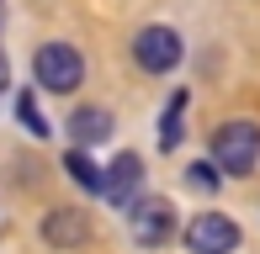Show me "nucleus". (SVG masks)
<instances>
[{
  "label": "nucleus",
  "instance_id": "obj_11",
  "mask_svg": "<svg viewBox=\"0 0 260 254\" xmlns=\"http://www.w3.org/2000/svg\"><path fill=\"white\" fill-rule=\"evenodd\" d=\"M16 111H21V122H27V133H38V138H48V122L38 117V96H21V101H16Z\"/></svg>",
  "mask_w": 260,
  "mask_h": 254
},
{
  "label": "nucleus",
  "instance_id": "obj_10",
  "mask_svg": "<svg viewBox=\"0 0 260 254\" xmlns=\"http://www.w3.org/2000/svg\"><path fill=\"white\" fill-rule=\"evenodd\" d=\"M181 106H186V96H175V106L159 117V143H165V148H175V143L186 138V127H181Z\"/></svg>",
  "mask_w": 260,
  "mask_h": 254
},
{
  "label": "nucleus",
  "instance_id": "obj_3",
  "mask_svg": "<svg viewBox=\"0 0 260 254\" xmlns=\"http://www.w3.org/2000/svg\"><path fill=\"white\" fill-rule=\"evenodd\" d=\"M127 233H133V244H144V249L170 244V233H175V212H170V201H159V196L133 201V206H127Z\"/></svg>",
  "mask_w": 260,
  "mask_h": 254
},
{
  "label": "nucleus",
  "instance_id": "obj_13",
  "mask_svg": "<svg viewBox=\"0 0 260 254\" xmlns=\"http://www.w3.org/2000/svg\"><path fill=\"white\" fill-rule=\"evenodd\" d=\"M11 85V69H6V53H0V90Z\"/></svg>",
  "mask_w": 260,
  "mask_h": 254
},
{
  "label": "nucleus",
  "instance_id": "obj_12",
  "mask_svg": "<svg viewBox=\"0 0 260 254\" xmlns=\"http://www.w3.org/2000/svg\"><path fill=\"white\" fill-rule=\"evenodd\" d=\"M191 186H197V191L218 186V175H212V164H191Z\"/></svg>",
  "mask_w": 260,
  "mask_h": 254
},
{
  "label": "nucleus",
  "instance_id": "obj_9",
  "mask_svg": "<svg viewBox=\"0 0 260 254\" xmlns=\"http://www.w3.org/2000/svg\"><path fill=\"white\" fill-rule=\"evenodd\" d=\"M64 170H69V180H75V186H85V191H101V186H106V175H101L96 164H90V154H85L80 143L64 154Z\"/></svg>",
  "mask_w": 260,
  "mask_h": 254
},
{
  "label": "nucleus",
  "instance_id": "obj_1",
  "mask_svg": "<svg viewBox=\"0 0 260 254\" xmlns=\"http://www.w3.org/2000/svg\"><path fill=\"white\" fill-rule=\"evenodd\" d=\"M212 159H218V170H229V175H255L260 164V127L255 122H223L218 138H212Z\"/></svg>",
  "mask_w": 260,
  "mask_h": 254
},
{
  "label": "nucleus",
  "instance_id": "obj_7",
  "mask_svg": "<svg viewBox=\"0 0 260 254\" xmlns=\"http://www.w3.org/2000/svg\"><path fill=\"white\" fill-rule=\"evenodd\" d=\"M138 186H144V159H138V154H117L112 170H106V186H101V191L112 196L117 206H133Z\"/></svg>",
  "mask_w": 260,
  "mask_h": 254
},
{
  "label": "nucleus",
  "instance_id": "obj_6",
  "mask_svg": "<svg viewBox=\"0 0 260 254\" xmlns=\"http://www.w3.org/2000/svg\"><path fill=\"white\" fill-rule=\"evenodd\" d=\"M90 238V223L85 212H75V206H58V212L43 217V244L48 249H80Z\"/></svg>",
  "mask_w": 260,
  "mask_h": 254
},
{
  "label": "nucleus",
  "instance_id": "obj_8",
  "mask_svg": "<svg viewBox=\"0 0 260 254\" xmlns=\"http://www.w3.org/2000/svg\"><path fill=\"white\" fill-rule=\"evenodd\" d=\"M69 133H75L80 148L106 143V138H112V111H101V106H80L75 117H69Z\"/></svg>",
  "mask_w": 260,
  "mask_h": 254
},
{
  "label": "nucleus",
  "instance_id": "obj_2",
  "mask_svg": "<svg viewBox=\"0 0 260 254\" xmlns=\"http://www.w3.org/2000/svg\"><path fill=\"white\" fill-rule=\"evenodd\" d=\"M32 74H38L43 90H53V96H69V90L85 79V59H80L69 43H43L38 59H32Z\"/></svg>",
  "mask_w": 260,
  "mask_h": 254
},
{
  "label": "nucleus",
  "instance_id": "obj_5",
  "mask_svg": "<svg viewBox=\"0 0 260 254\" xmlns=\"http://www.w3.org/2000/svg\"><path fill=\"white\" fill-rule=\"evenodd\" d=\"M234 244H239V228L223 212H197L186 223V249L191 254H234Z\"/></svg>",
  "mask_w": 260,
  "mask_h": 254
},
{
  "label": "nucleus",
  "instance_id": "obj_4",
  "mask_svg": "<svg viewBox=\"0 0 260 254\" xmlns=\"http://www.w3.org/2000/svg\"><path fill=\"white\" fill-rule=\"evenodd\" d=\"M133 59H138V69H149V74H170V69L181 64V32L175 27H144L133 37Z\"/></svg>",
  "mask_w": 260,
  "mask_h": 254
}]
</instances>
